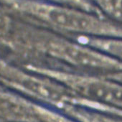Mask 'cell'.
Returning <instances> with one entry per match:
<instances>
[{"instance_id":"1","label":"cell","mask_w":122,"mask_h":122,"mask_svg":"<svg viewBox=\"0 0 122 122\" xmlns=\"http://www.w3.org/2000/svg\"><path fill=\"white\" fill-rule=\"evenodd\" d=\"M48 17L54 23L68 29L78 31L92 29V23L89 18L73 11L53 9L48 12Z\"/></svg>"},{"instance_id":"2","label":"cell","mask_w":122,"mask_h":122,"mask_svg":"<svg viewBox=\"0 0 122 122\" xmlns=\"http://www.w3.org/2000/svg\"><path fill=\"white\" fill-rule=\"evenodd\" d=\"M101 47L105 51L122 57V42H101Z\"/></svg>"}]
</instances>
